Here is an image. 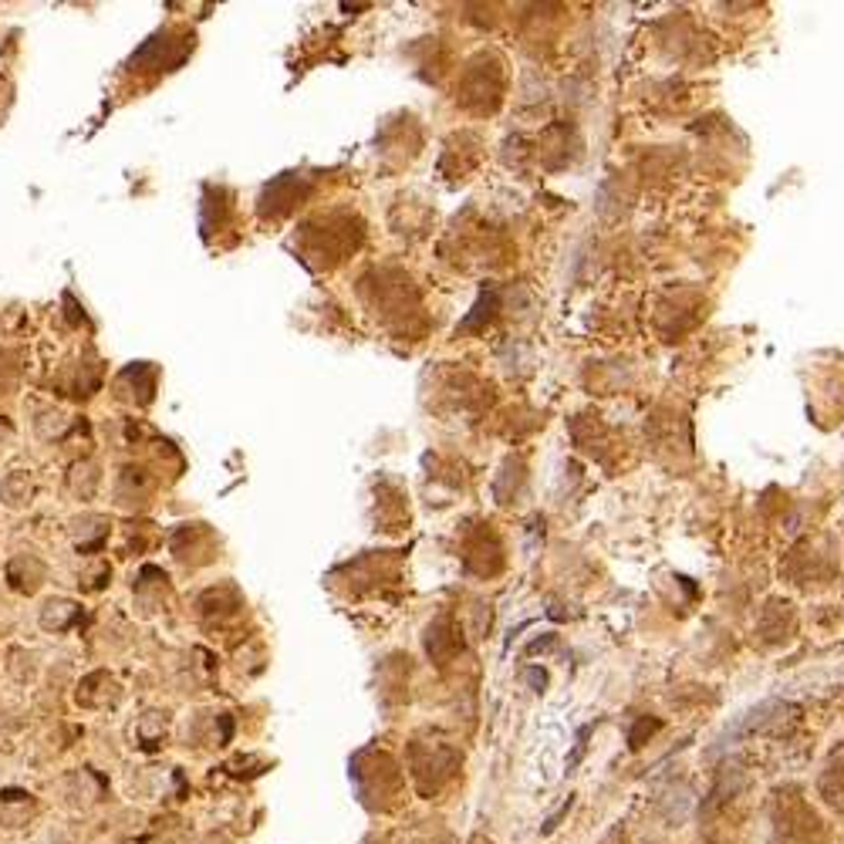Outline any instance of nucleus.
Returning a JSON list of instances; mask_svg holds the SVG:
<instances>
[{
    "instance_id": "1",
    "label": "nucleus",
    "mask_w": 844,
    "mask_h": 844,
    "mask_svg": "<svg viewBox=\"0 0 844 844\" xmlns=\"http://www.w3.org/2000/svg\"><path fill=\"white\" fill-rule=\"evenodd\" d=\"M774 831H777V844H824L821 821L801 801H790V808L777 814Z\"/></svg>"
}]
</instances>
